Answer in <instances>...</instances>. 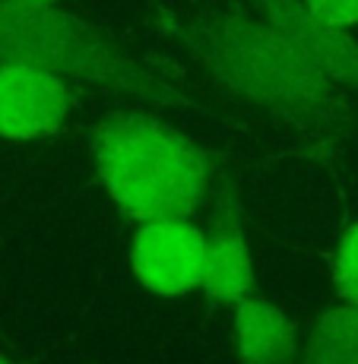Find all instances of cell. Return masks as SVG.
<instances>
[{
    "mask_svg": "<svg viewBox=\"0 0 358 364\" xmlns=\"http://www.w3.org/2000/svg\"><path fill=\"white\" fill-rule=\"evenodd\" d=\"M89 152L105 193L137 225L152 219H194L213 197V156L156 114H105L89 133Z\"/></svg>",
    "mask_w": 358,
    "mask_h": 364,
    "instance_id": "6da1fadb",
    "label": "cell"
},
{
    "mask_svg": "<svg viewBox=\"0 0 358 364\" xmlns=\"http://www.w3.org/2000/svg\"><path fill=\"white\" fill-rule=\"evenodd\" d=\"M200 67L235 92L292 124H333L349 114L342 89L327 82L276 29L254 13L200 19L181 29Z\"/></svg>",
    "mask_w": 358,
    "mask_h": 364,
    "instance_id": "7a4b0ae2",
    "label": "cell"
},
{
    "mask_svg": "<svg viewBox=\"0 0 358 364\" xmlns=\"http://www.w3.org/2000/svg\"><path fill=\"white\" fill-rule=\"evenodd\" d=\"M0 64L38 67L67 82L152 95L174 105L178 89L95 23L58 4L0 0Z\"/></svg>",
    "mask_w": 358,
    "mask_h": 364,
    "instance_id": "3957f363",
    "label": "cell"
},
{
    "mask_svg": "<svg viewBox=\"0 0 358 364\" xmlns=\"http://www.w3.org/2000/svg\"><path fill=\"white\" fill-rule=\"evenodd\" d=\"M130 276L156 298H187L203 289L206 235L194 219L139 222L127 250Z\"/></svg>",
    "mask_w": 358,
    "mask_h": 364,
    "instance_id": "277c9868",
    "label": "cell"
},
{
    "mask_svg": "<svg viewBox=\"0 0 358 364\" xmlns=\"http://www.w3.org/2000/svg\"><path fill=\"white\" fill-rule=\"evenodd\" d=\"M73 105V82L38 67L0 64V139L35 143L54 136Z\"/></svg>",
    "mask_w": 358,
    "mask_h": 364,
    "instance_id": "5b68a950",
    "label": "cell"
},
{
    "mask_svg": "<svg viewBox=\"0 0 358 364\" xmlns=\"http://www.w3.org/2000/svg\"><path fill=\"white\" fill-rule=\"evenodd\" d=\"M213 219L206 235V269H203V289L209 301L235 307L241 298L257 291L254 257L244 232V209L238 191L228 178L219 181L213 193Z\"/></svg>",
    "mask_w": 358,
    "mask_h": 364,
    "instance_id": "8992f818",
    "label": "cell"
},
{
    "mask_svg": "<svg viewBox=\"0 0 358 364\" xmlns=\"http://www.w3.org/2000/svg\"><path fill=\"white\" fill-rule=\"evenodd\" d=\"M251 6L327 82L342 92H358V41L346 29L320 23L301 0H251Z\"/></svg>",
    "mask_w": 358,
    "mask_h": 364,
    "instance_id": "52a82bcc",
    "label": "cell"
},
{
    "mask_svg": "<svg viewBox=\"0 0 358 364\" xmlns=\"http://www.w3.org/2000/svg\"><path fill=\"white\" fill-rule=\"evenodd\" d=\"M238 364H298V326L279 304L263 295H248L231 307Z\"/></svg>",
    "mask_w": 358,
    "mask_h": 364,
    "instance_id": "ba28073f",
    "label": "cell"
},
{
    "mask_svg": "<svg viewBox=\"0 0 358 364\" xmlns=\"http://www.w3.org/2000/svg\"><path fill=\"white\" fill-rule=\"evenodd\" d=\"M298 364H358V304H342L317 314L301 342Z\"/></svg>",
    "mask_w": 358,
    "mask_h": 364,
    "instance_id": "9c48e42d",
    "label": "cell"
},
{
    "mask_svg": "<svg viewBox=\"0 0 358 364\" xmlns=\"http://www.w3.org/2000/svg\"><path fill=\"white\" fill-rule=\"evenodd\" d=\"M333 295L342 304H358V222L346 228L336 241L333 269H330Z\"/></svg>",
    "mask_w": 358,
    "mask_h": 364,
    "instance_id": "30bf717a",
    "label": "cell"
},
{
    "mask_svg": "<svg viewBox=\"0 0 358 364\" xmlns=\"http://www.w3.org/2000/svg\"><path fill=\"white\" fill-rule=\"evenodd\" d=\"M301 4L311 16H317L327 26H336V29L346 32L358 26V0H301Z\"/></svg>",
    "mask_w": 358,
    "mask_h": 364,
    "instance_id": "8fae6325",
    "label": "cell"
},
{
    "mask_svg": "<svg viewBox=\"0 0 358 364\" xmlns=\"http://www.w3.org/2000/svg\"><path fill=\"white\" fill-rule=\"evenodd\" d=\"M0 364H16L13 358H6V355H0Z\"/></svg>",
    "mask_w": 358,
    "mask_h": 364,
    "instance_id": "7c38bea8",
    "label": "cell"
},
{
    "mask_svg": "<svg viewBox=\"0 0 358 364\" xmlns=\"http://www.w3.org/2000/svg\"><path fill=\"white\" fill-rule=\"evenodd\" d=\"M29 4H54V0H29Z\"/></svg>",
    "mask_w": 358,
    "mask_h": 364,
    "instance_id": "4fadbf2b",
    "label": "cell"
}]
</instances>
